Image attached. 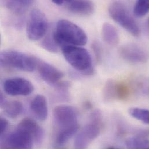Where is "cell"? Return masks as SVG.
Masks as SVG:
<instances>
[{"instance_id":"1","label":"cell","mask_w":149,"mask_h":149,"mask_svg":"<svg viewBox=\"0 0 149 149\" xmlns=\"http://www.w3.org/2000/svg\"><path fill=\"white\" fill-rule=\"evenodd\" d=\"M53 36L60 47L65 45L82 47L86 45L88 41L85 32L80 27L65 19L58 22Z\"/></svg>"},{"instance_id":"2","label":"cell","mask_w":149,"mask_h":149,"mask_svg":"<svg viewBox=\"0 0 149 149\" xmlns=\"http://www.w3.org/2000/svg\"><path fill=\"white\" fill-rule=\"evenodd\" d=\"M61 48L65 59L75 70L86 75L93 73L92 59L86 49L71 45H62Z\"/></svg>"},{"instance_id":"3","label":"cell","mask_w":149,"mask_h":149,"mask_svg":"<svg viewBox=\"0 0 149 149\" xmlns=\"http://www.w3.org/2000/svg\"><path fill=\"white\" fill-rule=\"evenodd\" d=\"M0 63L2 67L32 72L37 67L38 59L16 50H5L1 52Z\"/></svg>"},{"instance_id":"4","label":"cell","mask_w":149,"mask_h":149,"mask_svg":"<svg viewBox=\"0 0 149 149\" xmlns=\"http://www.w3.org/2000/svg\"><path fill=\"white\" fill-rule=\"evenodd\" d=\"M108 11L111 17L131 35L134 37L140 36V27L123 2H112L109 6Z\"/></svg>"},{"instance_id":"5","label":"cell","mask_w":149,"mask_h":149,"mask_svg":"<svg viewBox=\"0 0 149 149\" xmlns=\"http://www.w3.org/2000/svg\"><path fill=\"white\" fill-rule=\"evenodd\" d=\"M102 117L99 110L94 111L91 116V120L76 136L74 149H86L89 144L99 135L101 130Z\"/></svg>"},{"instance_id":"6","label":"cell","mask_w":149,"mask_h":149,"mask_svg":"<svg viewBox=\"0 0 149 149\" xmlns=\"http://www.w3.org/2000/svg\"><path fill=\"white\" fill-rule=\"evenodd\" d=\"M48 23L45 13L40 9H34L30 13L26 26L27 37L31 41H37L46 34Z\"/></svg>"},{"instance_id":"7","label":"cell","mask_w":149,"mask_h":149,"mask_svg":"<svg viewBox=\"0 0 149 149\" xmlns=\"http://www.w3.org/2000/svg\"><path fill=\"white\" fill-rule=\"evenodd\" d=\"M54 121L60 130L78 125V112L74 107L69 105H59L54 110Z\"/></svg>"},{"instance_id":"8","label":"cell","mask_w":149,"mask_h":149,"mask_svg":"<svg viewBox=\"0 0 149 149\" xmlns=\"http://www.w3.org/2000/svg\"><path fill=\"white\" fill-rule=\"evenodd\" d=\"M5 92L10 96H28L34 91L33 84L22 77H13L6 79L3 83Z\"/></svg>"},{"instance_id":"9","label":"cell","mask_w":149,"mask_h":149,"mask_svg":"<svg viewBox=\"0 0 149 149\" xmlns=\"http://www.w3.org/2000/svg\"><path fill=\"white\" fill-rule=\"evenodd\" d=\"M119 54L124 61L134 64H141L148 61V54L139 45L129 43L123 45L119 49Z\"/></svg>"},{"instance_id":"10","label":"cell","mask_w":149,"mask_h":149,"mask_svg":"<svg viewBox=\"0 0 149 149\" xmlns=\"http://www.w3.org/2000/svg\"><path fill=\"white\" fill-rule=\"evenodd\" d=\"M37 69L38 73L41 78L48 84L56 85L64 77L62 71L38 59Z\"/></svg>"},{"instance_id":"11","label":"cell","mask_w":149,"mask_h":149,"mask_svg":"<svg viewBox=\"0 0 149 149\" xmlns=\"http://www.w3.org/2000/svg\"><path fill=\"white\" fill-rule=\"evenodd\" d=\"M5 142L11 149H33L34 140L27 133L16 129L6 138Z\"/></svg>"},{"instance_id":"12","label":"cell","mask_w":149,"mask_h":149,"mask_svg":"<svg viewBox=\"0 0 149 149\" xmlns=\"http://www.w3.org/2000/svg\"><path fill=\"white\" fill-rule=\"evenodd\" d=\"M17 129L29 134L36 144L40 145L42 143L44 135V131L34 120L30 118L23 119L18 124Z\"/></svg>"},{"instance_id":"13","label":"cell","mask_w":149,"mask_h":149,"mask_svg":"<svg viewBox=\"0 0 149 149\" xmlns=\"http://www.w3.org/2000/svg\"><path fill=\"white\" fill-rule=\"evenodd\" d=\"M65 6L70 12L80 15L88 16L95 10L94 3L90 1H65Z\"/></svg>"},{"instance_id":"14","label":"cell","mask_w":149,"mask_h":149,"mask_svg":"<svg viewBox=\"0 0 149 149\" xmlns=\"http://www.w3.org/2000/svg\"><path fill=\"white\" fill-rule=\"evenodd\" d=\"M30 109L38 120L45 121L48 115V104L45 97L42 95L36 96L31 102Z\"/></svg>"},{"instance_id":"15","label":"cell","mask_w":149,"mask_h":149,"mask_svg":"<svg viewBox=\"0 0 149 149\" xmlns=\"http://www.w3.org/2000/svg\"><path fill=\"white\" fill-rule=\"evenodd\" d=\"M103 41L109 45L116 46L120 41V36L116 27L109 23H104L102 28Z\"/></svg>"},{"instance_id":"16","label":"cell","mask_w":149,"mask_h":149,"mask_svg":"<svg viewBox=\"0 0 149 149\" xmlns=\"http://www.w3.org/2000/svg\"><path fill=\"white\" fill-rule=\"evenodd\" d=\"M31 0H10L5 1V7L12 13L16 15L24 13L33 3Z\"/></svg>"},{"instance_id":"17","label":"cell","mask_w":149,"mask_h":149,"mask_svg":"<svg viewBox=\"0 0 149 149\" xmlns=\"http://www.w3.org/2000/svg\"><path fill=\"white\" fill-rule=\"evenodd\" d=\"M2 108L3 109L4 112L8 117L11 118H15L22 113L23 105L20 101L13 100L7 102Z\"/></svg>"},{"instance_id":"18","label":"cell","mask_w":149,"mask_h":149,"mask_svg":"<svg viewBox=\"0 0 149 149\" xmlns=\"http://www.w3.org/2000/svg\"><path fill=\"white\" fill-rule=\"evenodd\" d=\"M78 128L79 125H77L69 128L60 130L56 136V144L59 146L66 144L78 132Z\"/></svg>"},{"instance_id":"19","label":"cell","mask_w":149,"mask_h":149,"mask_svg":"<svg viewBox=\"0 0 149 149\" xmlns=\"http://www.w3.org/2000/svg\"><path fill=\"white\" fill-rule=\"evenodd\" d=\"M125 143L128 149H149V140L143 137H130Z\"/></svg>"},{"instance_id":"20","label":"cell","mask_w":149,"mask_h":149,"mask_svg":"<svg viewBox=\"0 0 149 149\" xmlns=\"http://www.w3.org/2000/svg\"><path fill=\"white\" fill-rule=\"evenodd\" d=\"M129 114L133 118L149 124V110L139 107H132L129 109Z\"/></svg>"},{"instance_id":"21","label":"cell","mask_w":149,"mask_h":149,"mask_svg":"<svg viewBox=\"0 0 149 149\" xmlns=\"http://www.w3.org/2000/svg\"><path fill=\"white\" fill-rule=\"evenodd\" d=\"M130 95V88L124 82H118L116 81L114 88L115 99L124 100L129 97Z\"/></svg>"},{"instance_id":"22","label":"cell","mask_w":149,"mask_h":149,"mask_svg":"<svg viewBox=\"0 0 149 149\" xmlns=\"http://www.w3.org/2000/svg\"><path fill=\"white\" fill-rule=\"evenodd\" d=\"M149 12V1H138L134 7L133 12L138 17L145 16Z\"/></svg>"},{"instance_id":"23","label":"cell","mask_w":149,"mask_h":149,"mask_svg":"<svg viewBox=\"0 0 149 149\" xmlns=\"http://www.w3.org/2000/svg\"><path fill=\"white\" fill-rule=\"evenodd\" d=\"M42 48L45 50L51 52L56 53L58 51V45L56 42L53 34L52 36H48L43 39L41 43Z\"/></svg>"},{"instance_id":"24","label":"cell","mask_w":149,"mask_h":149,"mask_svg":"<svg viewBox=\"0 0 149 149\" xmlns=\"http://www.w3.org/2000/svg\"><path fill=\"white\" fill-rule=\"evenodd\" d=\"M116 81L113 79L107 81L103 89V98L106 101H110L114 98V87Z\"/></svg>"},{"instance_id":"25","label":"cell","mask_w":149,"mask_h":149,"mask_svg":"<svg viewBox=\"0 0 149 149\" xmlns=\"http://www.w3.org/2000/svg\"><path fill=\"white\" fill-rule=\"evenodd\" d=\"M92 49L93 51V52L95 54L96 59H97V61H100L102 59V49L100 44L97 42H95L92 44Z\"/></svg>"},{"instance_id":"26","label":"cell","mask_w":149,"mask_h":149,"mask_svg":"<svg viewBox=\"0 0 149 149\" xmlns=\"http://www.w3.org/2000/svg\"><path fill=\"white\" fill-rule=\"evenodd\" d=\"M9 125L8 120L4 118H1L0 120V134L1 136H2L5 131L7 130Z\"/></svg>"},{"instance_id":"27","label":"cell","mask_w":149,"mask_h":149,"mask_svg":"<svg viewBox=\"0 0 149 149\" xmlns=\"http://www.w3.org/2000/svg\"><path fill=\"white\" fill-rule=\"evenodd\" d=\"M144 29H145V31L146 35L149 37V17L147 19V20L146 21V22L145 23Z\"/></svg>"},{"instance_id":"28","label":"cell","mask_w":149,"mask_h":149,"mask_svg":"<svg viewBox=\"0 0 149 149\" xmlns=\"http://www.w3.org/2000/svg\"><path fill=\"white\" fill-rule=\"evenodd\" d=\"M7 102L5 96H3V95L1 93V96H0V104H1V107H2L5 104V103Z\"/></svg>"},{"instance_id":"29","label":"cell","mask_w":149,"mask_h":149,"mask_svg":"<svg viewBox=\"0 0 149 149\" xmlns=\"http://www.w3.org/2000/svg\"><path fill=\"white\" fill-rule=\"evenodd\" d=\"M143 92L149 96V84H146L144 85L143 88Z\"/></svg>"},{"instance_id":"30","label":"cell","mask_w":149,"mask_h":149,"mask_svg":"<svg viewBox=\"0 0 149 149\" xmlns=\"http://www.w3.org/2000/svg\"><path fill=\"white\" fill-rule=\"evenodd\" d=\"M52 2L54 3H55V5L61 6V5H63L65 4V1H63V0H52Z\"/></svg>"},{"instance_id":"31","label":"cell","mask_w":149,"mask_h":149,"mask_svg":"<svg viewBox=\"0 0 149 149\" xmlns=\"http://www.w3.org/2000/svg\"><path fill=\"white\" fill-rule=\"evenodd\" d=\"M1 149H11L7 145V143H6L5 141L2 142L1 143Z\"/></svg>"},{"instance_id":"32","label":"cell","mask_w":149,"mask_h":149,"mask_svg":"<svg viewBox=\"0 0 149 149\" xmlns=\"http://www.w3.org/2000/svg\"><path fill=\"white\" fill-rule=\"evenodd\" d=\"M107 149H116V148H108Z\"/></svg>"}]
</instances>
